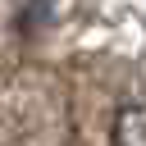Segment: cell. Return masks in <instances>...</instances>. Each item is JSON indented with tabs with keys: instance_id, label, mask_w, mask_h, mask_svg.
Returning a JSON list of instances; mask_svg holds the SVG:
<instances>
[{
	"instance_id": "6da1fadb",
	"label": "cell",
	"mask_w": 146,
	"mask_h": 146,
	"mask_svg": "<svg viewBox=\"0 0 146 146\" xmlns=\"http://www.w3.org/2000/svg\"><path fill=\"white\" fill-rule=\"evenodd\" d=\"M110 146H146V105L123 100L110 123Z\"/></svg>"
}]
</instances>
